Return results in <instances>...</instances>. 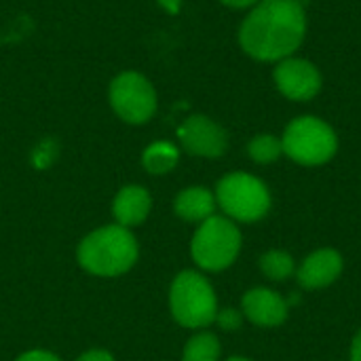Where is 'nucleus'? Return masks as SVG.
<instances>
[{"mask_svg": "<svg viewBox=\"0 0 361 361\" xmlns=\"http://www.w3.org/2000/svg\"><path fill=\"white\" fill-rule=\"evenodd\" d=\"M247 152H250L252 161H256L260 165H269V163H275L283 154V146H281L279 137L264 133V135H256L250 142Z\"/></svg>", "mask_w": 361, "mask_h": 361, "instance_id": "obj_17", "label": "nucleus"}, {"mask_svg": "<svg viewBox=\"0 0 361 361\" xmlns=\"http://www.w3.org/2000/svg\"><path fill=\"white\" fill-rule=\"evenodd\" d=\"M241 252V231L231 218L212 216L192 235L190 254L203 271L228 269Z\"/></svg>", "mask_w": 361, "mask_h": 361, "instance_id": "obj_4", "label": "nucleus"}, {"mask_svg": "<svg viewBox=\"0 0 361 361\" xmlns=\"http://www.w3.org/2000/svg\"><path fill=\"white\" fill-rule=\"evenodd\" d=\"M222 330H226V332H235V330H239L241 328V324H243V313L241 311H237V309H218V313H216V319H214Z\"/></svg>", "mask_w": 361, "mask_h": 361, "instance_id": "obj_18", "label": "nucleus"}, {"mask_svg": "<svg viewBox=\"0 0 361 361\" xmlns=\"http://www.w3.org/2000/svg\"><path fill=\"white\" fill-rule=\"evenodd\" d=\"M220 360V341L212 332L195 334L182 353V361H218Z\"/></svg>", "mask_w": 361, "mask_h": 361, "instance_id": "obj_15", "label": "nucleus"}, {"mask_svg": "<svg viewBox=\"0 0 361 361\" xmlns=\"http://www.w3.org/2000/svg\"><path fill=\"white\" fill-rule=\"evenodd\" d=\"M220 2L226 4V6H233V8H245V6L258 4L260 0H220Z\"/></svg>", "mask_w": 361, "mask_h": 361, "instance_id": "obj_23", "label": "nucleus"}, {"mask_svg": "<svg viewBox=\"0 0 361 361\" xmlns=\"http://www.w3.org/2000/svg\"><path fill=\"white\" fill-rule=\"evenodd\" d=\"M241 313L254 326L260 328H275L288 319L290 300L279 296L269 288H254L241 300Z\"/></svg>", "mask_w": 361, "mask_h": 361, "instance_id": "obj_10", "label": "nucleus"}, {"mask_svg": "<svg viewBox=\"0 0 361 361\" xmlns=\"http://www.w3.org/2000/svg\"><path fill=\"white\" fill-rule=\"evenodd\" d=\"M74 361H114L112 353L104 351V349H91L82 355H78Z\"/></svg>", "mask_w": 361, "mask_h": 361, "instance_id": "obj_20", "label": "nucleus"}, {"mask_svg": "<svg viewBox=\"0 0 361 361\" xmlns=\"http://www.w3.org/2000/svg\"><path fill=\"white\" fill-rule=\"evenodd\" d=\"M169 309L184 328H205L214 324L218 300L212 283L197 271H182L169 288Z\"/></svg>", "mask_w": 361, "mask_h": 361, "instance_id": "obj_3", "label": "nucleus"}, {"mask_svg": "<svg viewBox=\"0 0 361 361\" xmlns=\"http://www.w3.org/2000/svg\"><path fill=\"white\" fill-rule=\"evenodd\" d=\"M110 106L125 123L142 125L157 112V91L140 72H123L110 85Z\"/></svg>", "mask_w": 361, "mask_h": 361, "instance_id": "obj_7", "label": "nucleus"}, {"mask_svg": "<svg viewBox=\"0 0 361 361\" xmlns=\"http://www.w3.org/2000/svg\"><path fill=\"white\" fill-rule=\"evenodd\" d=\"M159 4H161L167 13H171V15L180 13V8H182V0H159Z\"/></svg>", "mask_w": 361, "mask_h": 361, "instance_id": "obj_21", "label": "nucleus"}, {"mask_svg": "<svg viewBox=\"0 0 361 361\" xmlns=\"http://www.w3.org/2000/svg\"><path fill=\"white\" fill-rule=\"evenodd\" d=\"M351 361H361V330L355 334L351 345Z\"/></svg>", "mask_w": 361, "mask_h": 361, "instance_id": "obj_22", "label": "nucleus"}, {"mask_svg": "<svg viewBox=\"0 0 361 361\" xmlns=\"http://www.w3.org/2000/svg\"><path fill=\"white\" fill-rule=\"evenodd\" d=\"M178 161H180V150L169 142H154L142 154V163L146 171L154 176H163L171 171L178 165Z\"/></svg>", "mask_w": 361, "mask_h": 361, "instance_id": "obj_14", "label": "nucleus"}, {"mask_svg": "<svg viewBox=\"0 0 361 361\" xmlns=\"http://www.w3.org/2000/svg\"><path fill=\"white\" fill-rule=\"evenodd\" d=\"M180 144L186 152L205 159H218L224 154L228 137L226 131L203 114L188 116L178 129Z\"/></svg>", "mask_w": 361, "mask_h": 361, "instance_id": "obj_8", "label": "nucleus"}, {"mask_svg": "<svg viewBox=\"0 0 361 361\" xmlns=\"http://www.w3.org/2000/svg\"><path fill=\"white\" fill-rule=\"evenodd\" d=\"M216 203L237 222H258L271 209V192L262 180L252 173L235 171L216 186Z\"/></svg>", "mask_w": 361, "mask_h": 361, "instance_id": "obj_5", "label": "nucleus"}, {"mask_svg": "<svg viewBox=\"0 0 361 361\" xmlns=\"http://www.w3.org/2000/svg\"><path fill=\"white\" fill-rule=\"evenodd\" d=\"M260 271L271 279V281H286L288 277L294 275L296 264L294 258L283 252V250H271L260 258Z\"/></svg>", "mask_w": 361, "mask_h": 361, "instance_id": "obj_16", "label": "nucleus"}, {"mask_svg": "<svg viewBox=\"0 0 361 361\" xmlns=\"http://www.w3.org/2000/svg\"><path fill=\"white\" fill-rule=\"evenodd\" d=\"M15 361H61L55 353L51 351H40V349H34V351H27L23 355H19Z\"/></svg>", "mask_w": 361, "mask_h": 361, "instance_id": "obj_19", "label": "nucleus"}, {"mask_svg": "<svg viewBox=\"0 0 361 361\" xmlns=\"http://www.w3.org/2000/svg\"><path fill=\"white\" fill-rule=\"evenodd\" d=\"M275 85L277 89L294 102H307L315 97L322 89V74L319 70L298 57H286L275 68Z\"/></svg>", "mask_w": 361, "mask_h": 361, "instance_id": "obj_9", "label": "nucleus"}, {"mask_svg": "<svg viewBox=\"0 0 361 361\" xmlns=\"http://www.w3.org/2000/svg\"><path fill=\"white\" fill-rule=\"evenodd\" d=\"M150 209H152L150 192L144 186H135V184L121 188L112 201V216L116 224L125 228L142 224L148 218Z\"/></svg>", "mask_w": 361, "mask_h": 361, "instance_id": "obj_12", "label": "nucleus"}, {"mask_svg": "<svg viewBox=\"0 0 361 361\" xmlns=\"http://www.w3.org/2000/svg\"><path fill=\"white\" fill-rule=\"evenodd\" d=\"M341 273H343V256L336 250L326 247L309 254L302 260L296 277L305 290H322L332 286L341 277Z\"/></svg>", "mask_w": 361, "mask_h": 361, "instance_id": "obj_11", "label": "nucleus"}, {"mask_svg": "<svg viewBox=\"0 0 361 361\" xmlns=\"http://www.w3.org/2000/svg\"><path fill=\"white\" fill-rule=\"evenodd\" d=\"M281 146L283 154H288L292 161L307 167H315L328 163L336 154L338 140L334 129L322 118L300 116L286 127Z\"/></svg>", "mask_w": 361, "mask_h": 361, "instance_id": "obj_6", "label": "nucleus"}, {"mask_svg": "<svg viewBox=\"0 0 361 361\" xmlns=\"http://www.w3.org/2000/svg\"><path fill=\"white\" fill-rule=\"evenodd\" d=\"M140 256L135 235L121 226L110 224L89 233L76 250L78 264L97 277H118L127 273Z\"/></svg>", "mask_w": 361, "mask_h": 361, "instance_id": "obj_2", "label": "nucleus"}, {"mask_svg": "<svg viewBox=\"0 0 361 361\" xmlns=\"http://www.w3.org/2000/svg\"><path fill=\"white\" fill-rule=\"evenodd\" d=\"M226 361H252V360H245V357H231V360Z\"/></svg>", "mask_w": 361, "mask_h": 361, "instance_id": "obj_24", "label": "nucleus"}, {"mask_svg": "<svg viewBox=\"0 0 361 361\" xmlns=\"http://www.w3.org/2000/svg\"><path fill=\"white\" fill-rule=\"evenodd\" d=\"M307 15L298 0H260L239 30L247 55L260 61H281L305 40Z\"/></svg>", "mask_w": 361, "mask_h": 361, "instance_id": "obj_1", "label": "nucleus"}, {"mask_svg": "<svg viewBox=\"0 0 361 361\" xmlns=\"http://www.w3.org/2000/svg\"><path fill=\"white\" fill-rule=\"evenodd\" d=\"M216 205H218L216 195L212 190L203 188V186L184 188L173 201L176 214L186 222H205L207 218L214 216Z\"/></svg>", "mask_w": 361, "mask_h": 361, "instance_id": "obj_13", "label": "nucleus"}]
</instances>
